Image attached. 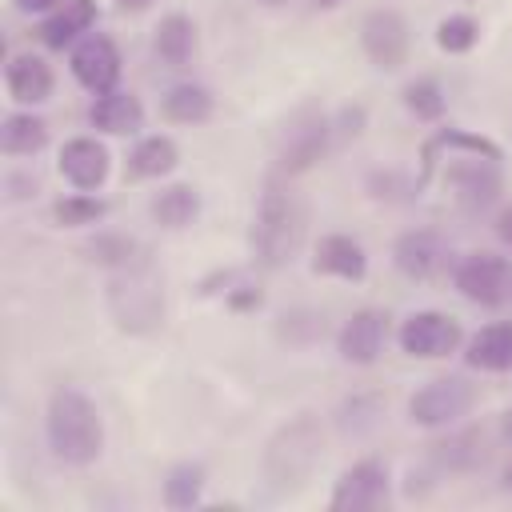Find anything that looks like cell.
<instances>
[{"label": "cell", "instance_id": "cell-1", "mask_svg": "<svg viewBox=\"0 0 512 512\" xmlns=\"http://www.w3.org/2000/svg\"><path fill=\"white\" fill-rule=\"evenodd\" d=\"M44 436L60 464L88 468L104 452V416H100L96 400L84 396L80 388H56L48 396Z\"/></svg>", "mask_w": 512, "mask_h": 512}, {"label": "cell", "instance_id": "cell-2", "mask_svg": "<svg viewBox=\"0 0 512 512\" xmlns=\"http://www.w3.org/2000/svg\"><path fill=\"white\" fill-rule=\"evenodd\" d=\"M320 460H324V428L312 412H300L288 424H280L264 444V484L276 496H292L312 480Z\"/></svg>", "mask_w": 512, "mask_h": 512}, {"label": "cell", "instance_id": "cell-3", "mask_svg": "<svg viewBox=\"0 0 512 512\" xmlns=\"http://www.w3.org/2000/svg\"><path fill=\"white\" fill-rule=\"evenodd\" d=\"M252 256L264 268H284L304 244V204L284 180H268L252 216Z\"/></svg>", "mask_w": 512, "mask_h": 512}, {"label": "cell", "instance_id": "cell-4", "mask_svg": "<svg viewBox=\"0 0 512 512\" xmlns=\"http://www.w3.org/2000/svg\"><path fill=\"white\" fill-rule=\"evenodd\" d=\"M108 312L132 336H148L164 324V284L152 272V264H120V272L108 280Z\"/></svg>", "mask_w": 512, "mask_h": 512}, {"label": "cell", "instance_id": "cell-5", "mask_svg": "<svg viewBox=\"0 0 512 512\" xmlns=\"http://www.w3.org/2000/svg\"><path fill=\"white\" fill-rule=\"evenodd\" d=\"M476 404V388L464 376H436L408 400V420L420 428H452Z\"/></svg>", "mask_w": 512, "mask_h": 512}, {"label": "cell", "instance_id": "cell-6", "mask_svg": "<svg viewBox=\"0 0 512 512\" xmlns=\"http://www.w3.org/2000/svg\"><path fill=\"white\" fill-rule=\"evenodd\" d=\"M452 284L480 308H500L512 296V260L500 252H464L452 268Z\"/></svg>", "mask_w": 512, "mask_h": 512}, {"label": "cell", "instance_id": "cell-7", "mask_svg": "<svg viewBox=\"0 0 512 512\" xmlns=\"http://www.w3.org/2000/svg\"><path fill=\"white\" fill-rule=\"evenodd\" d=\"M360 48L372 60V68H380V72L404 68L408 64V52H412V32H408L404 12L388 8V4L384 8H372L360 20Z\"/></svg>", "mask_w": 512, "mask_h": 512}, {"label": "cell", "instance_id": "cell-8", "mask_svg": "<svg viewBox=\"0 0 512 512\" xmlns=\"http://www.w3.org/2000/svg\"><path fill=\"white\" fill-rule=\"evenodd\" d=\"M332 136H336V124L324 112H316V108L296 112L292 124L284 128V140H280V168L288 176L308 172L312 164L324 160V152L332 148Z\"/></svg>", "mask_w": 512, "mask_h": 512}, {"label": "cell", "instance_id": "cell-9", "mask_svg": "<svg viewBox=\"0 0 512 512\" xmlns=\"http://www.w3.org/2000/svg\"><path fill=\"white\" fill-rule=\"evenodd\" d=\"M400 348L416 360H444L460 348L464 332H460V320L448 316V312H436V308H424V312H412L404 324H400Z\"/></svg>", "mask_w": 512, "mask_h": 512}, {"label": "cell", "instance_id": "cell-10", "mask_svg": "<svg viewBox=\"0 0 512 512\" xmlns=\"http://www.w3.org/2000/svg\"><path fill=\"white\" fill-rule=\"evenodd\" d=\"M388 500V468L380 460H356L340 472L328 508L332 512H372Z\"/></svg>", "mask_w": 512, "mask_h": 512}, {"label": "cell", "instance_id": "cell-11", "mask_svg": "<svg viewBox=\"0 0 512 512\" xmlns=\"http://www.w3.org/2000/svg\"><path fill=\"white\" fill-rule=\"evenodd\" d=\"M68 68H72V76H76L88 92L100 96V92H112L116 80H120V52H116V44H112L104 32H88V36H80V40L72 44Z\"/></svg>", "mask_w": 512, "mask_h": 512}, {"label": "cell", "instance_id": "cell-12", "mask_svg": "<svg viewBox=\"0 0 512 512\" xmlns=\"http://www.w3.org/2000/svg\"><path fill=\"white\" fill-rule=\"evenodd\" d=\"M56 168H60V176H64L76 192H96V188L108 180L112 156H108V148H104L96 136H72V140H64Z\"/></svg>", "mask_w": 512, "mask_h": 512}, {"label": "cell", "instance_id": "cell-13", "mask_svg": "<svg viewBox=\"0 0 512 512\" xmlns=\"http://www.w3.org/2000/svg\"><path fill=\"white\" fill-rule=\"evenodd\" d=\"M384 340H388V316L380 308H360L344 320V328L336 336V348L348 364H372L380 356Z\"/></svg>", "mask_w": 512, "mask_h": 512}, {"label": "cell", "instance_id": "cell-14", "mask_svg": "<svg viewBox=\"0 0 512 512\" xmlns=\"http://www.w3.org/2000/svg\"><path fill=\"white\" fill-rule=\"evenodd\" d=\"M392 264L408 276V280H428L440 272L444 264V236L432 228H408L396 236L392 244Z\"/></svg>", "mask_w": 512, "mask_h": 512}, {"label": "cell", "instance_id": "cell-15", "mask_svg": "<svg viewBox=\"0 0 512 512\" xmlns=\"http://www.w3.org/2000/svg\"><path fill=\"white\" fill-rule=\"evenodd\" d=\"M4 84H8V96H12L16 104H44V100L52 96L56 76H52V68H48L44 56H36V52H16V56H8V64H4Z\"/></svg>", "mask_w": 512, "mask_h": 512}, {"label": "cell", "instance_id": "cell-16", "mask_svg": "<svg viewBox=\"0 0 512 512\" xmlns=\"http://www.w3.org/2000/svg\"><path fill=\"white\" fill-rule=\"evenodd\" d=\"M312 268L320 276H336V280H364L368 272V256L360 248V240L344 236V232H328L316 240L312 248Z\"/></svg>", "mask_w": 512, "mask_h": 512}, {"label": "cell", "instance_id": "cell-17", "mask_svg": "<svg viewBox=\"0 0 512 512\" xmlns=\"http://www.w3.org/2000/svg\"><path fill=\"white\" fill-rule=\"evenodd\" d=\"M88 120H92V128H100V132H108V136H132V132H140V124H144V104H140V96L128 92V88H112V92H100V96L92 100Z\"/></svg>", "mask_w": 512, "mask_h": 512}, {"label": "cell", "instance_id": "cell-18", "mask_svg": "<svg viewBox=\"0 0 512 512\" xmlns=\"http://www.w3.org/2000/svg\"><path fill=\"white\" fill-rule=\"evenodd\" d=\"M96 24V0H64L56 12H48L40 20V44L44 48H72L80 36H88Z\"/></svg>", "mask_w": 512, "mask_h": 512}, {"label": "cell", "instance_id": "cell-19", "mask_svg": "<svg viewBox=\"0 0 512 512\" xmlns=\"http://www.w3.org/2000/svg\"><path fill=\"white\" fill-rule=\"evenodd\" d=\"M464 360L480 372H512V324H484L468 336Z\"/></svg>", "mask_w": 512, "mask_h": 512}, {"label": "cell", "instance_id": "cell-20", "mask_svg": "<svg viewBox=\"0 0 512 512\" xmlns=\"http://www.w3.org/2000/svg\"><path fill=\"white\" fill-rule=\"evenodd\" d=\"M176 164H180V148H176V140L156 132V136L136 140V148L128 152L124 172H128L132 180H160V176H168Z\"/></svg>", "mask_w": 512, "mask_h": 512}, {"label": "cell", "instance_id": "cell-21", "mask_svg": "<svg viewBox=\"0 0 512 512\" xmlns=\"http://www.w3.org/2000/svg\"><path fill=\"white\" fill-rule=\"evenodd\" d=\"M156 56L168 64V68H188L192 56H196V24L192 16L184 12H168L160 24H156Z\"/></svg>", "mask_w": 512, "mask_h": 512}, {"label": "cell", "instance_id": "cell-22", "mask_svg": "<svg viewBox=\"0 0 512 512\" xmlns=\"http://www.w3.org/2000/svg\"><path fill=\"white\" fill-rule=\"evenodd\" d=\"M148 212L160 228H188L200 216V192L192 184H168L152 196Z\"/></svg>", "mask_w": 512, "mask_h": 512}, {"label": "cell", "instance_id": "cell-23", "mask_svg": "<svg viewBox=\"0 0 512 512\" xmlns=\"http://www.w3.org/2000/svg\"><path fill=\"white\" fill-rule=\"evenodd\" d=\"M160 112L172 124H204L212 116V92L204 84H172L160 96Z\"/></svg>", "mask_w": 512, "mask_h": 512}, {"label": "cell", "instance_id": "cell-24", "mask_svg": "<svg viewBox=\"0 0 512 512\" xmlns=\"http://www.w3.org/2000/svg\"><path fill=\"white\" fill-rule=\"evenodd\" d=\"M48 144V124L32 112H12L0 124V148L8 156H36Z\"/></svg>", "mask_w": 512, "mask_h": 512}, {"label": "cell", "instance_id": "cell-25", "mask_svg": "<svg viewBox=\"0 0 512 512\" xmlns=\"http://www.w3.org/2000/svg\"><path fill=\"white\" fill-rule=\"evenodd\" d=\"M200 492H204V468L192 460L176 464L164 480V504L168 508H192V504H200Z\"/></svg>", "mask_w": 512, "mask_h": 512}, {"label": "cell", "instance_id": "cell-26", "mask_svg": "<svg viewBox=\"0 0 512 512\" xmlns=\"http://www.w3.org/2000/svg\"><path fill=\"white\" fill-rule=\"evenodd\" d=\"M104 212H108V204L96 200L92 192H72V196H64V200L52 204V224H60V228H84V224L104 220Z\"/></svg>", "mask_w": 512, "mask_h": 512}, {"label": "cell", "instance_id": "cell-27", "mask_svg": "<svg viewBox=\"0 0 512 512\" xmlns=\"http://www.w3.org/2000/svg\"><path fill=\"white\" fill-rule=\"evenodd\" d=\"M476 40H480V24H476L468 12H452V16H444V20L436 24V44H440V52H448V56L472 52Z\"/></svg>", "mask_w": 512, "mask_h": 512}, {"label": "cell", "instance_id": "cell-28", "mask_svg": "<svg viewBox=\"0 0 512 512\" xmlns=\"http://www.w3.org/2000/svg\"><path fill=\"white\" fill-rule=\"evenodd\" d=\"M404 108L416 116V120H440L444 116V88L432 80V76H420L412 84H404Z\"/></svg>", "mask_w": 512, "mask_h": 512}, {"label": "cell", "instance_id": "cell-29", "mask_svg": "<svg viewBox=\"0 0 512 512\" xmlns=\"http://www.w3.org/2000/svg\"><path fill=\"white\" fill-rule=\"evenodd\" d=\"M20 12H28V16H40V12H56L64 0H12Z\"/></svg>", "mask_w": 512, "mask_h": 512}, {"label": "cell", "instance_id": "cell-30", "mask_svg": "<svg viewBox=\"0 0 512 512\" xmlns=\"http://www.w3.org/2000/svg\"><path fill=\"white\" fill-rule=\"evenodd\" d=\"M496 236H500L504 244H512V208H504V212L496 216Z\"/></svg>", "mask_w": 512, "mask_h": 512}, {"label": "cell", "instance_id": "cell-31", "mask_svg": "<svg viewBox=\"0 0 512 512\" xmlns=\"http://www.w3.org/2000/svg\"><path fill=\"white\" fill-rule=\"evenodd\" d=\"M152 4H156V0H116V8H120V12H132V16H136V12H148Z\"/></svg>", "mask_w": 512, "mask_h": 512}, {"label": "cell", "instance_id": "cell-32", "mask_svg": "<svg viewBox=\"0 0 512 512\" xmlns=\"http://www.w3.org/2000/svg\"><path fill=\"white\" fill-rule=\"evenodd\" d=\"M340 0H312V8H336Z\"/></svg>", "mask_w": 512, "mask_h": 512}, {"label": "cell", "instance_id": "cell-33", "mask_svg": "<svg viewBox=\"0 0 512 512\" xmlns=\"http://www.w3.org/2000/svg\"><path fill=\"white\" fill-rule=\"evenodd\" d=\"M504 488H512V464L504 468Z\"/></svg>", "mask_w": 512, "mask_h": 512}, {"label": "cell", "instance_id": "cell-34", "mask_svg": "<svg viewBox=\"0 0 512 512\" xmlns=\"http://www.w3.org/2000/svg\"><path fill=\"white\" fill-rule=\"evenodd\" d=\"M264 4H268V8H276V4H284V0H264Z\"/></svg>", "mask_w": 512, "mask_h": 512}]
</instances>
